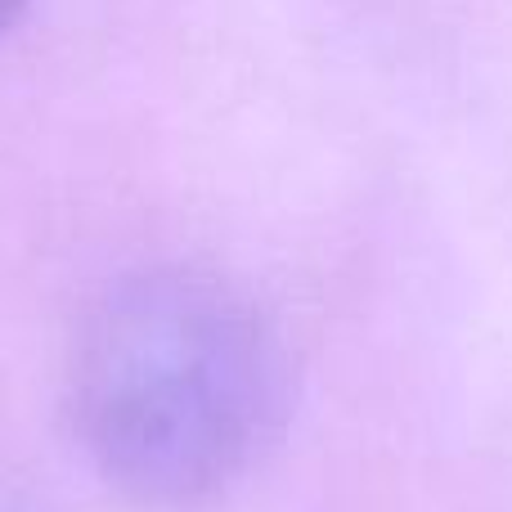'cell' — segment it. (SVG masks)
<instances>
[{
  "label": "cell",
  "instance_id": "cell-1",
  "mask_svg": "<svg viewBox=\"0 0 512 512\" xmlns=\"http://www.w3.org/2000/svg\"><path fill=\"white\" fill-rule=\"evenodd\" d=\"M72 414L90 459L149 504L243 477L288 414V360L261 310L203 270L117 283L77 342Z\"/></svg>",
  "mask_w": 512,
  "mask_h": 512
},
{
  "label": "cell",
  "instance_id": "cell-2",
  "mask_svg": "<svg viewBox=\"0 0 512 512\" xmlns=\"http://www.w3.org/2000/svg\"><path fill=\"white\" fill-rule=\"evenodd\" d=\"M23 5H27V0H0V32H5V27L14 23L18 9H23Z\"/></svg>",
  "mask_w": 512,
  "mask_h": 512
}]
</instances>
